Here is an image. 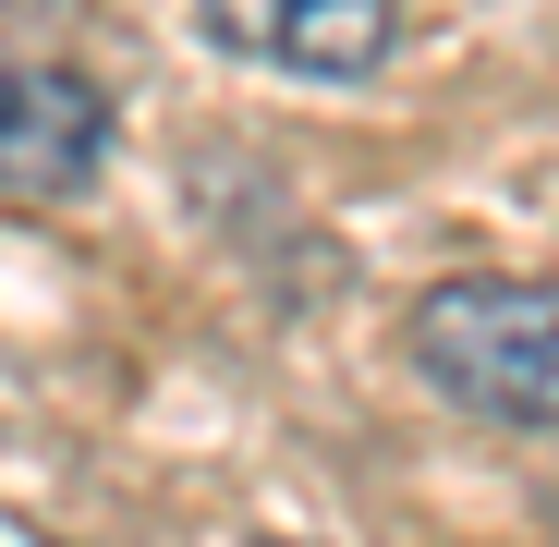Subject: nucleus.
I'll use <instances>...</instances> for the list:
<instances>
[{
    "label": "nucleus",
    "mask_w": 559,
    "mask_h": 547,
    "mask_svg": "<svg viewBox=\"0 0 559 547\" xmlns=\"http://www.w3.org/2000/svg\"><path fill=\"white\" fill-rule=\"evenodd\" d=\"M110 158V98L73 61H0V195L13 207H61L85 195Z\"/></svg>",
    "instance_id": "obj_2"
},
{
    "label": "nucleus",
    "mask_w": 559,
    "mask_h": 547,
    "mask_svg": "<svg viewBox=\"0 0 559 547\" xmlns=\"http://www.w3.org/2000/svg\"><path fill=\"white\" fill-rule=\"evenodd\" d=\"M255 547H293V535H255Z\"/></svg>",
    "instance_id": "obj_4"
},
{
    "label": "nucleus",
    "mask_w": 559,
    "mask_h": 547,
    "mask_svg": "<svg viewBox=\"0 0 559 547\" xmlns=\"http://www.w3.org/2000/svg\"><path fill=\"white\" fill-rule=\"evenodd\" d=\"M195 25L255 61V73H305V85H353L378 73L402 37V0H195Z\"/></svg>",
    "instance_id": "obj_3"
},
{
    "label": "nucleus",
    "mask_w": 559,
    "mask_h": 547,
    "mask_svg": "<svg viewBox=\"0 0 559 547\" xmlns=\"http://www.w3.org/2000/svg\"><path fill=\"white\" fill-rule=\"evenodd\" d=\"M414 365L426 390L462 402L475 426H559V281H523V267H475V281H438L414 305Z\"/></svg>",
    "instance_id": "obj_1"
}]
</instances>
